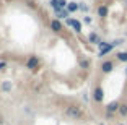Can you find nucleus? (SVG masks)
<instances>
[{"instance_id": "nucleus-2", "label": "nucleus", "mask_w": 127, "mask_h": 125, "mask_svg": "<svg viewBox=\"0 0 127 125\" xmlns=\"http://www.w3.org/2000/svg\"><path fill=\"white\" fill-rule=\"evenodd\" d=\"M96 47H98V57H99V59H103V57H106L108 54H111L112 49H114V46H112L111 42H106V41L101 39L99 42H98Z\"/></svg>"}, {"instance_id": "nucleus-19", "label": "nucleus", "mask_w": 127, "mask_h": 125, "mask_svg": "<svg viewBox=\"0 0 127 125\" xmlns=\"http://www.w3.org/2000/svg\"><path fill=\"white\" fill-rule=\"evenodd\" d=\"M7 67H8L7 60H0V72H5V70H7Z\"/></svg>"}, {"instance_id": "nucleus-17", "label": "nucleus", "mask_w": 127, "mask_h": 125, "mask_svg": "<svg viewBox=\"0 0 127 125\" xmlns=\"http://www.w3.org/2000/svg\"><path fill=\"white\" fill-rule=\"evenodd\" d=\"M111 44L116 47V46H122L124 44V39L122 37H117V39H114V41H111Z\"/></svg>"}, {"instance_id": "nucleus-18", "label": "nucleus", "mask_w": 127, "mask_h": 125, "mask_svg": "<svg viewBox=\"0 0 127 125\" xmlns=\"http://www.w3.org/2000/svg\"><path fill=\"white\" fill-rule=\"evenodd\" d=\"M33 91L36 93V94H37V93H41V91H42V85H41V83H37V85H34V86H33Z\"/></svg>"}, {"instance_id": "nucleus-8", "label": "nucleus", "mask_w": 127, "mask_h": 125, "mask_svg": "<svg viewBox=\"0 0 127 125\" xmlns=\"http://www.w3.org/2000/svg\"><path fill=\"white\" fill-rule=\"evenodd\" d=\"M49 28H51L52 33L59 34V33H62V31H64V23L60 21V20H57V18H52L51 21H49Z\"/></svg>"}, {"instance_id": "nucleus-21", "label": "nucleus", "mask_w": 127, "mask_h": 125, "mask_svg": "<svg viewBox=\"0 0 127 125\" xmlns=\"http://www.w3.org/2000/svg\"><path fill=\"white\" fill-rule=\"evenodd\" d=\"M80 10H82V11H88V5L82 2V3H80Z\"/></svg>"}, {"instance_id": "nucleus-20", "label": "nucleus", "mask_w": 127, "mask_h": 125, "mask_svg": "<svg viewBox=\"0 0 127 125\" xmlns=\"http://www.w3.org/2000/svg\"><path fill=\"white\" fill-rule=\"evenodd\" d=\"M83 23H86V25H91V23H93V18H91V16H83Z\"/></svg>"}, {"instance_id": "nucleus-22", "label": "nucleus", "mask_w": 127, "mask_h": 125, "mask_svg": "<svg viewBox=\"0 0 127 125\" xmlns=\"http://www.w3.org/2000/svg\"><path fill=\"white\" fill-rule=\"evenodd\" d=\"M126 75H127V67H126Z\"/></svg>"}, {"instance_id": "nucleus-13", "label": "nucleus", "mask_w": 127, "mask_h": 125, "mask_svg": "<svg viewBox=\"0 0 127 125\" xmlns=\"http://www.w3.org/2000/svg\"><path fill=\"white\" fill-rule=\"evenodd\" d=\"M11 88H13V85H11L10 80H3V81H2V85H0V89H2L3 93H10Z\"/></svg>"}, {"instance_id": "nucleus-1", "label": "nucleus", "mask_w": 127, "mask_h": 125, "mask_svg": "<svg viewBox=\"0 0 127 125\" xmlns=\"http://www.w3.org/2000/svg\"><path fill=\"white\" fill-rule=\"evenodd\" d=\"M64 115L70 120H82L85 117V110L80 104H68L64 109Z\"/></svg>"}, {"instance_id": "nucleus-4", "label": "nucleus", "mask_w": 127, "mask_h": 125, "mask_svg": "<svg viewBox=\"0 0 127 125\" xmlns=\"http://www.w3.org/2000/svg\"><path fill=\"white\" fill-rule=\"evenodd\" d=\"M119 106H121V101H111L109 104H106V107H104L106 117H108V119L114 117V115L117 114V110H119Z\"/></svg>"}, {"instance_id": "nucleus-14", "label": "nucleus", "mask_w": 127, "mask_h": 125, "mask_svg": "<svg viewBox=\"0 0 127 125\" xmlns=\"http://www.w3.org/2000/svg\"><path fill=\"white\" fill-rule=\"evenodd\" d=\"M116 60L117 62H122V63H127V50L116 52Z\"/></svg>"}, {"instance_id": "nucleus-23", "label": "nucleus", "mask_w": 127, "mask_h": 125, "mask_svg": "<svg viewBox=\"0 0 127 125\" xmlns=\"http://www.w3.org/2000/svg\"><path fill=\"white\" fill-rule=\"evenodd\" d=\"M117 125H124V124H117Z\"/></svg>"}, {"instance_id": "nucleus-3", "label": "nucleus", "mask_w": 127, "mask_h": 125, "mask_svg": "<svg viewBox=\"0 0 127 125\" xmlns=\"http://www.w3.org/2000/svg\"><path fill=\"white\" fill-rule=\"evenodd\" d=\"M39 65H41V59L37 55H30L26 59V62H25V68H28L30 72H37Z\"/></svg>"}, {"instance_id": "nucleus-9", "label": "nucleus", "mask_w": 127, "mask_h": 125, "mask_svg": "<svg viewBox=\"0 0 127 125\" xmlns=\"http://www.w3.org/2000/svg\"><path fill=\"white\" fill-rule=\"evenodd\" d=\"M96 15L99 16L101 20L108 18V16H109V8H108V5H99V7L96 8Z\"/></svg>"}, {"instance_id": "nucleus-12", "label": "nucleus", "mask_w": 127, "mask_h": 125, "mask_svg": "<svg viewBox=\"0 0 127 125\" xmlns=\"http://www.w3.org/2000/svg\"><path fill=\"white\" fill-rule=\"evenodd\" d=\"M78 10H80V3H77V2H73V0L67 3V11L70 13V15L72 13H77Z\"/></svg>"}, {"instance_id": "nucleus-5", "label": "nucleus", "mask_w": 127, "mask_h": 125, "mask_svg": "<svg viewBox=\"0 0 127 125\" xmlns=\"http://www.w3.org/2000/svg\"><path fill=\"white\" fill-rule=\"evenodd\" d=\"M91 98H93V101L96 104H101L104 101V88L101 85H96L93 88V91H91Z\"/></svg>"}, {"instance_id": "nucleus-7", "label": "nucleus", "mask_w": 127, "mask_h": 125, "mask_svg": "<svg viewBox=\"0 0 127 125\" xmlns=\"http://www.w3.org/2000/svg\"><path fill=\"white\" fill-rule=\"evenodd\" d=\"M65 25H67L68 28H72V29H73L77 34H82L83 25H82V21H80V20H77V18H67V20H65Z\"/></svg>"}, {"instance_id": "nucleus-11", "label": "nucleus", "mask_w": 127, "mask_h": 125, "mask_svg": "<svg viewBox=\"0 0 127 125\" xmlns=\"http://www.w3.org/2000/svg\"><path fill=\"white\" fill-rule=\"evenodd\" d=\"M78 67L82 70H90L91 68V60L86 59V57H80L78 59Z\"/></svg>"}, {"instance_id": "nucleus-10", "label": "nucleus", "mask_w": 127, "mask_h": 125, "mask_svg": "<svg viewBox=\"0 0 127 125\" xmlns=\"http://www.w3.org/2000/svg\"><path fill=\"white\" fill-rule=\"evenodd\" d=\"M86 39H88V42H90V44H95V46H98V42L101 41V37H99V34H98L96 31H91V33H88Z\"/></svg>"}, {"instance_id": "nucleus-15", "label": "nucleus", "mask_w": 127, "mask_h": 125, "mask_svg": "<svg viewBox=\"0 0 127 125\" xmlns=\"http://www.w3.org/2000/svg\"><path fill=\"white\" fill-rule=\"evenodd\" d=\"M56 16H57V20H67L68 16H70V13L67 11V8H64V10H59V11H56Z\"/></svg>"}, {"instance_id": "nucleus-6", "label": "nucleus", "mask_w": 127, "mask_h": 125, "mask_svg": "<svg viewBox=\"0 0 127 125\" xmlns=\"http://www.w3.org/2000/svg\"><path fill=\"white\" fill-rule=\"evenodd\" d=\"M116 68V63H114V60H109V59H104L103 62L99 63V70L103 75H109L112 70Z\"/></svg>"}, {"instance_id": "nucleus-16", "label": "nucleus", "mask_w": 127, "mask_h": 125, "mask_svg": "<svg viewBox=\"0 0 127 125\" xmlns=\"http://www.w3.org/2000/svg\"><path fill=\"white\" fill-rule=\"evenodd\" d=\"M117 115H121V117H127V102H121L119 110H117Z\"/></svg>"}]
</instances>
